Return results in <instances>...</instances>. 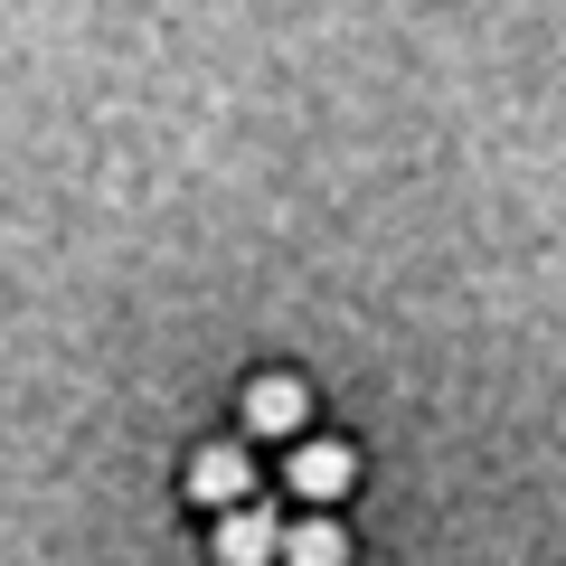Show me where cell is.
Segmentation results:
<instances>
[{
    "label": "cell",
    "instance_id": "obj_5",
    "mask_svg": "<svg viewBox=\"0 0 566 566\" xmlns=\"http://www.w3.org/2000/svg\"><path fill=\"white\" fill-rule=\"evenodd\" d=\"M283 566H349V538L331 520H303L293 538H283Z\"/></svg>",
    "mask_w": 566,
    "mask_h": 566
},
{
    "label": "cell",
    "instance_id": "obj_4",
    "mask_svg": "<svg viewBox=\"0 0 566 566\" xmlns=\"http://www.w3.org/2000/svg\"><path fill=\"white\" fill-rule=\"evenodd\" d=\"M189 491H199V501H245V453L237 444H208L199 463H189Z\"/></svg>",
    "mask_w": 566,
    "mask_h": 566
},
{
    "label": "cell",
    "instance_id": "obj_3",
    "mask_svg": "<svg viewBox=\"0 0 566 566\" xmlns=\"http://www.w3.org/2000/svg\"><path fill=\"white\" fill-rule=\"evenodd\" d=\"M293 491H303V501H340L349 491V453L340 444H303L293 453Z\"/></svg>",
    "mask_w": 566,
    "mask_h": 566
},
{
    "label": "cell",
    "instance_id": "obj_2",
    "mask_svg": "<svg viewBox=\"0 0 566 566\" xmlns=\"http://www.w3.org/2000/svg\"><path fill=\"white\" fill-rule=\"evenodd\" d=\"M245 424H255V434H293V424H303V387L293 378H255L245 387Z\"/></svg>",
    "mask_w": 566,
    "mask_h": 566
},
{
    "label": "cell",
    "instance_id": "obj_1",
    "mask_svg": "<svg viewBox=\"0 0 566 566\" xmlns=\"http://www.w3.org/2000/svg\"><path fill=\"white\" fill-rule=\"evenodd\" d=\"M274 510H227V528H218V557L227 566H264V557H274Z\"/></svg>",
    "mask_w": 566,
    "mask_h": 566
}]
</instances>
